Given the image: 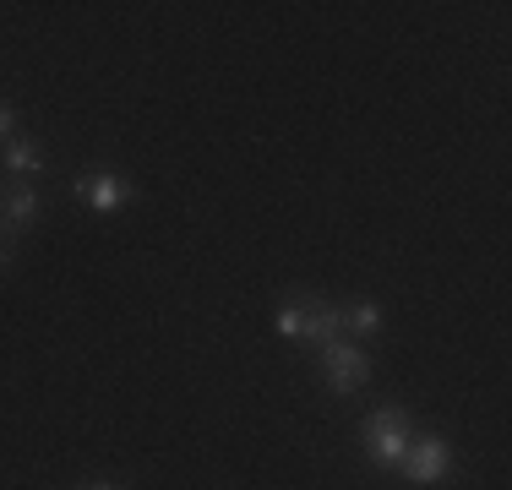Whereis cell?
Returning <instances> with one entry per match:
<instances>
[{
    "label": "cell",
    "mask_w": 512,
    "mask_h": 490,
    "mask_svg": "<svg viewBox=\"0 0 512 490\" xmlns=\"http://www.w3.org/2000/svg\"><path fill=\"white\" fill-rule=\"evenodd\" d=\"M278 333L284 338H311L316 349L333 338H344V311H338L333 300H322V294H306V300H284L278 305Z\"/></svg>",
    "instance_id": "cell-1"
},
{
    "label": "cell",
    "mask_w": 512,
    "mask_h": 490,
    "mask_svg": "<svg viewBox=\"0 0 512 490\" xmlns=\"http://www.w3.org/2000/svg\"><path fill=\"white\" fill-rule=\"evenodd\" d=\"M365 452H371V463H382V469H398V458L409 452V414L404 409H376L371 420H365Z\"/></svg>",
    "instance_id": "cell-2"
},
{
    "label": "cell",
    "mask_w": 512,
    "mask_h": 490,
    "mask_svg": "<svg viewBox=\"0 0 512 490\" xmlns=\"http://www.w3.org/2000/svg\"><path fill=\"white\" fill-rule=\"evenodd\" d=\"M322 376H327V387L333 392H360L365 382H371V354L355 349L349 338H333V343H322Z\"/></svg>",
    "instance_id": "cell-3"
},
{
    "label": "cell",
    "mask_w": 512,
    "mask_h": 490,
    "mask_svg": "<svg viewBox=\"0 0 512 490\" xmlns=\"http://www.w3.org/2000/svg\"><path fill=\"white\" fill-rule=\"evenodd\" d=\"M409 485H442L453 474V447L442 436H425V441H409V452L398 458Z\"/></svg>",
    "instance_id": "cell-4"
},
{
    "label": "cell",
    "mask_w": 512,
    "mask_h": 490,
    "mask_svg": "<svg viewBox=\"0 0 512 490\" xmlns=\"http://www.w3.org/2000/svg\"><path fill=\"white\" fill-rule=\"evenodd\" d=\"M77 196L93 213H115V207L137 202V186L126 175H115V169H88V175H77Z\"/></svg>",
    "instance_id": "cell-5"
},
{
    "label": "cell",
    "mask_w": 512,
    "mask_h": 490,
    "mask_svg": "<svg viewBox=\"0 0 512 490\" xmlns=\"http://www.w3.org/2000/svg\"><path fill=\"white\" fill-rule=\"evenodd\" d=\"M39 218V191L28 180H0V235H22Z\"/></svg>",
    "instance_id": "cell-6"
},
{
    "label": "cell",
    "mask_w": 512,
    "mask_h": 490,
    "mask_svg": "<svg viewBox=\"0 0 512 490\" xmlns=\"http://www.w3.org/2000/svg\"><path fill=\"white\" fill-rule=\"evenodd\" d=\"M0 164H6L11 180H28L44 169V147H33V137H11L6 147H0Z\"/></svg>",
    "instance_id": "cell-7"
},
{
    "label": "cell",
    "mask_w": 512,
    "mask_h": 490,
    "mask_svg": "<svg viewBox=\"0 0 512 490\" xmlns=\"http://www.w3.org/2000/svg\"><path fill=\"white\" fill-rule=\"evenodd\" d=\"M344 311V338H376L382 333V305L376 300H349V305H338Z\"/></svg>",
    "instance_id": "cell-8"
},
{
    "label": "cell",
    "mask_w": 512,
    "mask_h": 490,
    "mask_svg": "<svg viewBox=\"0 0 512 490\" xmlns=\"http://www.w3.org/2000/svg\"><path fill=\"white\" fill-rule=\"evenodd\" d=\"M11 137H17V115H11L6 104H0V142H11Z\"/></svg>",
    "instance_id": "cell-9"
},
{
    "label": "cell",
    "mask_w": 512,
    "mask_h": 490,
    "mask_svg": "<svg viewBox=\"0 0 512 490\" xmlns=\"http://www.w3.org/2000/svg\"><path fill=\"white\" fill-rule=\"evenodd\" d=\"M6 267H11V240L0 235V273H6Z\"/></svg>",
    "instance_id": "cell-10"
},
{
    "label": "cell",
    "mask_w": 512,
    "mask_h": 490,
    "mask_svg": "<svg viewBox=\"0 0 512 490\" xmlns=\"http://www.w3.org/2000/svg\"><path fill=\"white\" fill-rule=\"evenodd\" d=\"M82 490H115V485H104V480H99V485H82Z\"/></svg>",
    "instance_id": "cell-11"
}]
</instances>
